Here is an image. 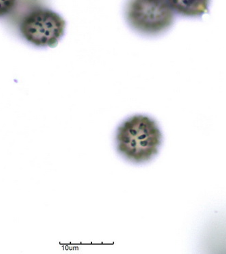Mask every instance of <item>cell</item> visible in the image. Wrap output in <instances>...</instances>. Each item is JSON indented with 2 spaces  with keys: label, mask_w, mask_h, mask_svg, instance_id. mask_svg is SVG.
I'll return each instance as SVG.
<instances>
[{
  "label": "cell",
  "mask_w": 226,
  "mask_h": 254,
  "mask_svg": "<svg viewBox=\"0 0 226 254\" xmlns=\"http://www.w3.org/2000/svg\"><path fill=\"white\" fill-rule=\"evenodd\" d=\"M173 12L185 17H199L208 12L211 0H168Z\"/></svg>",
  "instance_id": "obj_4"
},
{
  "label": "cell",
  "mask_w": 226,
  "mask_h": 254,
  "mask_svg": "<svg viewBox=\"0 0 226 254\" xmlns=\"http://www.w3.org/2000/svg\"><path fill=\"white\" fill-rule=\"evenodd\" d=\"M17 0H0V16L7 15L12 12Z\"/></svg>",
  "instance_id": "obj_5"
},
{
  "label": "cell",
  "mask_w": 226,
  "mask_h": 254,
  "mask_svg": "<svg viewBox=\"0 0 226 254\" xmlns=\"http://www.w3.org/2000/svg\"><path fill=\"white\" fill-rule=\"evenodd\" d=\"M174 14L168 0H129L125 8L129 25L147 35H159L170 29Z\"/></svg>",
  "instance_id": "obj_2"
},
{
  "label": "cell",
  "mask_w": 226,
  "mask_h": 254,
  "mask_svg": "<svg viewBox=\"0 0 226 254\" xmlns=\"http://www.w3.org/2000/svg\"><path fill=\"white\" fill-rule=\"evenodd\" d=\"M66 21L58 13L38 8L28 13L22 20L20 31L26 40L38 47H55L62 38Z\"/></svg>",
  "instance_id": "obj_3"
},
{
  "label": "cell",
  "mask_w": 226,
  "mask_h": 254,
  "mask_svg": "<svg viewBox=\"0 0 226 254\" xmlns=\"http://www.w3.org/2000/svg\"><path fill=\"white\" fill-rule=\"evenodd\" d=\"M162 138L155 120L147 116L136 115L118 126L115 137L116 150L127 161L142 164L156 156Z\"/></svg>",
  "instance_id": "obj_1"
}]
</instances>
